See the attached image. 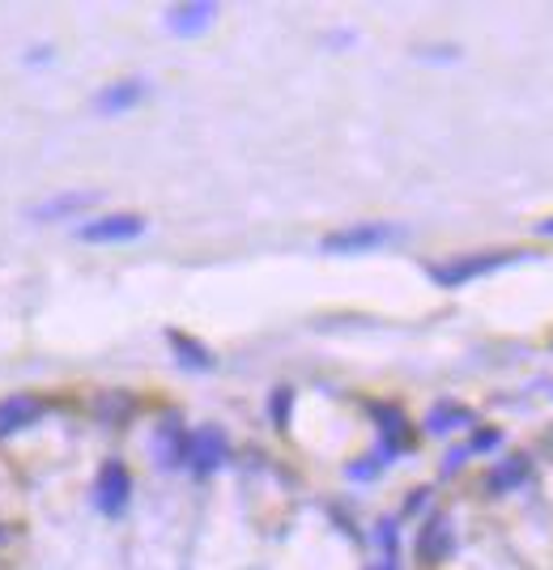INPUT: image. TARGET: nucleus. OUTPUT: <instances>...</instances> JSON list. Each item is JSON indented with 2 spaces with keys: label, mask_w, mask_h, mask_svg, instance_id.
<instances>
[{
  "label": "nucleus",
  "mask_w": 553,
  "mask_h": 570,
  "mask_svg": "<svg viewBox=\"0 0 553 570\" xmlns=\"http://www.w3.org/2000/svg\"><path fill=\"white\" fill-rule=\"evenodd\" d=\"M520 260H541V256L528 251V247L477 251V256H451V260H442V265H430V281L442 286V290H460V286L481 281V277H490V272H498V269H511V265H520Z\"/></svg>",
  "instance_id": "obj_1"
},
{
  "label": "nucleus",
  "mask_w": 553,
  "mask_h": 570,
  "mask_svg": "<svg viewBox=\"0 0 553 570\" xmlns=\"http://www.w3.org/2000/svg\"><path fill=\"white\" fill-rule=\"evenodd\" d=\"M405 235V226L396 221H354V226H341L320 239L324 256H362V251H379V247L396 243Z\"/></svg>",
  "instance_id": "obj_2"
},
{
  "label": "nucleus",
  "mask_w": 553,
  "mask_h": 570,
  "mask_svg": "<svg viewBox=\"0 0 553 570\" xmlns=\"http://www.w3.org/2000/svg\"><path fill=\"white\" fill-rule=\"evenodd\" d=\"M149 230V221L140 218V214H103V218H90L82 221L73 235L82 239V243H133V239H140Z\"/></svg>",
  "instance_id": "obj_3"
},
{
  "label": "nucleus",
  "mask_w": 553,
  "mask_h": 570,
  "mask_svg": "<svg viewBox=\"0 0 553 570\" xmlns=\"http://www.w3.org/2000/svg\"><path fill=\"white\" fill-rule=\"evenodd\" d=\"M226 460H230V438L221 435L218 426H200V431H192L188 443H184V464H188L192 473H200V477L218 473Z\"/></svg>",
  "instance_id": "obj_4"
},
{
  "label": "nucleus",
  "mask_w": 553,
  "mask_h": 570,
  "mask_svg": "<svg viewBox=\"0 0 553 570\" xmlns=\"http://www.w3.org/2000/svg\"><path fill=\"white\" fill-rule=\"evenodd\" d=\"M128 498H133V473L119 460H107L94 477V507L115 519L128 511Z\"/></svg>",
  "instance_id": "obj_5"
},
{
  "label": "nucleus",
  "mask_w": 553,
  "mask_h": 570,
  "mask_svg": "<svg viewBox=\"0 0 553 570\" xmlns=\"http://www.w3.org/2000/svg\"><path fill=\"white\" fill-rule=\"evenodd\" d=\"M43 413H48V401L39 392H13V396H4L0 401V438H13L22 435V431H30Z\"/></svg>",
  "instance_id": "obj_6"
},
{
  "label": "nucleus",
  "mask_w": 553,
  "mask_h": 570,
  "mask_svg": "<svg viewBox=\"0 0 553 570\" xmlns=\"http://www.w3.org/2000/svg\"><path fill=\"white\" fill-rule=\"evenodd\" d=\"M145 94H149V82H145V77H124V82H111L94 94V111H98V115H124V111L140 107Z\"/></svg>",
  "instance_id": "obj_7"
},
{
  "label": "nucleus",
  "mask_w": 553,
  "mask_h": 570,
  "mask_svg": "<svg viewBox=\"0 0 553 570\" xmlns=\"http://www.w3.org/2000/svg\"><path fill=\"white\" fill-rule=\"evenodd\" d=\"M213 22H218V4H209V0H192V4L166 9V30L179 34V39H196V34H205Z\"/></svg>",
  "instance_id": "obj_8"
},
{
  "label": "nucleus",
  "mask_w": 553,
  "mask_h": 570,
  "mask_svg": "<svg viewBox=\"0 0 553 570\" xmlns=\"http://www.w3.org/2000/svg\"><path fill=\"white\" fill-rule=\"evenodd\" d=\"M472 426V408L460 401H435V408L426 413V435H456V431H469Z\"/></svg>",
  "instance_id": "obj_9"
},
{
  "label": "nucleus",
  "mask_w": 553,
  "mask_h": 570,
  "mask_svg": "<svg viewBox=\"0 0 553 570\" xmlns=\"http://www.w3.org/2000/svg\"><path fill=\"white\" fill-rule=\"evenodd\" d=\"M98 200V191H64V196H52V200H43V205H34L30 209V218L34 221H60V218H73V214H82Z\"/></svg>",
  "instance_id": "obj_10"
},
{
  "label": "nucleus",
  "mask_w": 553,
  "mask_h": 570,
  "mask_svg": "<svg viewBox=\"0 0 553 570\" xmlns=\"http://www.w3.org/2000/svg\"><path fill=\"white\" fill-rule=\"evenodd\" d=\"M417 553H421V562H442L447 553H451V519L447 516H435L426 528H421V541H417Z\"/></svg>",
  "instance_id": "obj_11"
},
{
  "label": "nucleus",
  "mask_w": 553,
  "mask_h": 570,
  "mask_svg": "<svg viewBox=\"0 0 553 570\" xmlns=\"http://www.w3.org/2000/svg\"><path fill=\"white\" fill-rule=\"evenodd\" d=\"M166 341H170V350L179 357V366H188V371H209L213 366V353L205 350L196 336H188V332H166Z\"/></svg>",
  "instance_id": "obj_12"
},
{
  "label": "nucleus",
  "mask_w": 553,
  "mask_h": 570,
  "mask_svg": "<svg viewBox=\"0 0 553 570\" xmlns=\"http://www.w3.org/2000/svg\"><path fill=\"white\" fill-rule=\"evenodd\" d=\"M524 477H528V460H524V456H511V460H498L494 468H490L486 489H490V494H507V489L520 486Z\"/></svg>",
  "instance_id": "obj_13"
},
{
  "label": "nucleus",
  "mask_w": 553,
  "mask_h": 570,
  "mask_svg": "<svg viewBox=\"0 0 553 570\" xmlns=\"http://www.w3.org/2000/svg\"><path fill=\"white\" fill-rule=\"evenodd\" d=\"M371 413L379 417V426H384V438H387V456L396 452V447H405V435H409V422H405V413L396 405H371Z\"/></svg>",
  "instance_id": "obj_14"
},
{
  "label": "nucleus",
  "mask_w": 553,
  "mask_h": 570,
  "mask_svg": "<svg viewBox=\"0 0 553 570\" xmlns=\"http://www.w3.org/2000/svg\"><path fill=\"white\" fill-rule=\"evenodd\" d=\"M290 405H294V392H290V387H276L273 392V426L276 431L290 426Z\"/></svg>",
  "instance_id": "obj_15"
},
{
  "label": "nucleus",
  "mask_w": 553,
  "mask_h": 570,
  "mask_svg": "<svg viewBox=\"0 0 553 570\" xmlns=\"http://www.w3.org/2000/svg\"><path fill=\"white\" fill-rule=\"evenodd\" d=\"M498 443H502V431H494V426H481V431L469 438V456H477V452H494Z\"/></svg>",
  "instance_id": "obj_16"
},
{
  "label": "nucleus",
  "mask_w": 553,
  "mask_h": 570,
  "mask_svg": "<svg viewBox=\"0 0 553 570\" xmlns=\"http://www.w3.org/2000/svg\"><path fill=\"white\" fill-rule=\"evenodd\" d=\"M465 460H469V443H460V447H451V452H447V460H442V473H456V468H460Z\"/></svg>",
  "instance_id": "obj_17"
},
{
  "label": "nucleus",
  "mask_w": 553,
  "mask_h": 570,
  "mask_svg": "<svg viewBox=\"0 0 553 570\" xmlns=\"http://www.w3.org/2000/svg\"><path fill=\"white\" fill-rule=\"evenodd\" d=\"M375 473H379V464L375 460H358L354 468H349V477H354V481H371Z\"/></svg>",
  "instance_id": "obj_18"
},
{
  "label": "nucleus",
  "mask_w": 553,
  "mask_h": 570,
  "mask_svg": "<svg viewBox=\"0 0 553 570\" xmlns=\"http://www.w3.org/2000/svg\"><path fill=\"white\" fill-rule=\"evenodd\" d=\"M536 235H541V239H553V214L536 221Z\"/></svg>",
  "instance_id": "obj_19"
},
{
  "label": "nucleus",
  "mask_w": 553,
  "mask_h": 570,
  "mask_svg": "<svg viewBox=\"0 0 553 570\" xmlns=\"http://www.w3.org/2000/svg\"><path fill=\"white\" fill-rule=\"evenodd\" d=\"M371 570H396V558H392V553H387L384 562H379V567H371Z\"/></svg>",
  "instance_id": "obj_20"
}]
</instances>
